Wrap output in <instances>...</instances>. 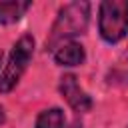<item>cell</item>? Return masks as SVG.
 <instances>
[{
  "mask_svg": "<svg viewBox=\"0 0 128 128\" xmlns=\"http://www.w3.org/2000/svg\"><path fill=\"white\" fill-rule=\"evenodd\" d=\"M88 20H90L88 2H70V4L62 6L50 28V34L46 38V48L56 52L62 44L72 42V38L86 32Z\"/></svg>",
  "mask_w": 128,
  "mask_h": 128,
  "instance_id": "cell-1",
  "label": "cell"
},
{
  "mask_svg": "<svg viewBox=\"0 0 128 128\" xmlns=\"http://www.w3.org/2000/svg\"><path fill=\"white\" fill-rule=\"evenodd\" d=\"M100 36L116 44L128 34V2L126 0H106L100 4V18H98Z\"/></svg>",
  "mask_w": 128,
  "mask_h": 128,
  "instance_id": "cell-2",
  "label": "cell"
},
{
  "mask_svg": "<svg viewBox=\"0 0 128 128\" xmlns=\"http://www.w3.org/2000/svg\"><path fill=\"white\" fill-rule=\"evenodd\" d=\"M32 54H34V38L30 34H24L14 44V48L8 56V64L4 66V72L0 76V92H10L18 84Z\"/></svg>",
  "mask_w": 128,
  "mask_h": 128,
  "instance_id": "cell-3",
  "label": "cell"
},
{
  "mask_svg": "<svg viewBox=\"0 0 128 128\" xmlns=\"http://www.w3.org/2000/svg\"><path fill=\"white\" fill-rule=\"evenodd\" d=\"M60 94L74 112H88L92 108V98L80 88L74 74H64L60 78Z\"/></svg>",
  "mask_w": 128,
  "mask_h": 128,
  "instance_id": "cell-4",
  "label": "cell"
},
{
  "mask_svg": "<svg viewBox=\"0 0 128 128\" xmlns=\"http://www.w3.org/2000/svg\"><path fill=\"white\" fill-rule=\"evenodd\" d=\"M84 58H86L84 48H82L78 42H74V40L62 44V46L54 52V60H56V64H60V66H78V64L84 62Z\"/></svg>",
  "mask_w": 128,
  "mask_h": 128,
  "instance_id": "cell-5",
  "label": "cell"
},
{
  "mask_svg": "<svg viewBox=\"0 0 128 128\" xmlns=\"http://www.w3.org/2000/svg\"><path fill=\"white\" fill-rule=\"evenodd\" d=\"M28 8H30V2H20V0L0 2V24H12L20 20V16Z\"/></svg>",
  "mask_w": 128,
  "mask_h": 128,
  "instance_id": "cell-6",
  "label": "cell"
},
{
  "mask_svg": "<svg viewBox=\"0 0 128 128\" xmlns=\"http://www.w3.org/2000/svg\"><path fill=\"white\" fill-rule=\"evenodd\" d=\"M36 128H64V112L60 108H50L38 114Z\"/></svg>",
  "mask_w": 128,
  "mask_h": 128,
  "instance_id": "cell-7",
  "label": "cell"
},
{
  "mask_svg": "<svg viewBox=\"0 0 128 128\" xmlns=\"http://www.w3.org/2000/svg\"><path fill=\"white\" fill-rule=\"evenodd\" d=\"M108 82L110 84H128V52L108 72Z\"/></svg>",
  "mask_w": 128,
  "mask_h": 128,
  "instance_id": "cell-8",
  "label": "cell"
},
{
  "mask_svg": "<svg viewBox=\"0 0 128 128\" xmlns=\"http://www.w3.org/2000/svg\"><path fill=\"white\" fill-rule=\"evenodd\" d=\"M70 128H82V124H80V122H78V120H74V122H72V124H70Z\"/></svg>",
  "mask_w": 128,
  "mask_h": 128,
  "instance_id": "cell-9",
  "label": "cell"
},
{
  "mask_svg": "<svg viewBox=\"0 0 128 128\" xmlns=\"http://www.w3.org/2000/svg\"><path fill=\"white\" fill-rule=\"evenodd\" d=\"M0 122H4V110L0 108Z\"/></svg>",
  "mask_w": 128,
  "mask_h": 128,
  "instance_id": "cell-10",
  "label": "cell"
},
{
  "mask_svg": "<svg viewBox=\"0 0 128 128\" xmlns=\"http://www.w3.org/2000/svg\"><path fill=\"white\" fill-rule=\"evenodd\" d=\"M0 64H2V52H0Z\"/></svg>",
  "mask_w": 128,
  "mask_h": 128,
  "instance_id": "cell-11",
  "label": "cell"
}]
</instances>
